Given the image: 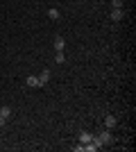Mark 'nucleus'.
Returning <instances> with one entry per match:
<instances>
[{"instance_id":"nucleus-1","label":"nucleus","mask_w":136,"mask_h":152,"mask_svg":"<svg viewBox=\"0 0 136 152\" xmlns=\"http://www.w3.org/2000/svg\"><path fill=\"white\" fill-rule=\"evenodd\" d=\"M48 82H50V70H43L39 75V86H45Z\"/></svg>"},{"instance_id":"nucleus-2","label":"nucleus","mask_w":136,"mask_h":152,"mask_svg":"<svg viewBox=\"0 0 136 152\" xmlns=\"http://www.w3.org/2000/svg\"><path fill=\"white\" fill-rule=\"evenodd\" d=\"M89 141H93V134H89V132L79 134V145H84V143H89Z\"/></svg>"},{"instance_id":"nucleus-3","label":"nucleus","mask_w":136,"mask_h":152,"mask_svg":"<svg viewBox=\"0 0 136 152\" xmlns=\"http://www.w3.org/2000/svg\"><path fill=\"white\" fill-rule=\"evenodd\" d=\"M97 141H100V143H111V134H109V129L100 134V136H97Z\"/></svg>"},{"instance_id":"nucleus-4","label":"nucleus","mask_w":136,"mask_h":152,"mask_svg":"<svg viewBox=\"0 0 136 152\" xmlns=\"http://www.w3.org/2000/svg\"><path fill=\"white\" fill-rule=\"evenodd\" d=\"M55 50H64V39H61V37H57V39H55Z\"/></svg>"},{"instance_id":"nucleus-5","label":"nucleus","mask_w":136,"mask_h":152,"mask_svg":"<svg viewBox=\"0 0 136 152\" xmlns=\"http://www.w3.org/2000/svg\"><path fill=\"white\" fill-rule=\"evenodd\" d=\"M111 18L113 20H123V9H113V12H111Z\"/></svg>"},{"instance_id":"nucleus-6","label":"nucleus","mask_w":136,"mask_h":152,"mask_svg":"<svg viewBox=\"0 0 136 152\" xmlns=\"http://www.w3.org/2000/svg\"><path fill=\"white\" fill-rule=\"evenodd\" d=\"M104 125H107V129H111V127L116 125V118H113V116H107V118H104Z\"/></svg>"},{"instance_id":"nucleus-7","label":"nucleus","mask_w":136,"mask_h":152,"mask_svg":"<svg viewBox=\"0 0 136 152\" xmlns=\"http://www.w3.org/2000/svg\"><path fill=\"white\" fill-rule=\"evenodd\" d=\"M55 61H57V64H64V61H66V55H64V50H59L57 55H55Z\"/></svg>"},{"instance_id":"nucleus-8","label":"nucleus","mask_w":136,"mask_h":152,"mask_svg":"<svg viewBox=\"0 0 136 152\" xmlns=\"http://www.w3.org/2000/svg\"><path fill=\"white\" fill-rule=\"evenodd\" d=\"M48 16H50L52 20H57V18H59V9H55V7H52L50 12H48Z\"/></svg>"},{"instance_id":"nucleus-9","label":"nucleus","mask_w":136,"mask_h":152,"mask_svg":"<svg viewBox=\"0 0 136 152\" xmlns=\"http://www.w3.org/2000/svg\"><path fill=\"white\" fill-rule=\"evenodd\" d=\"M27 86H39V77H27Z\"/></svg>"},{"instance_id":"nucleus-10","label":"nucleus","mask_w":136,"mask_h":152,"mask_svg":"<svg viewBox=\"0 0 136 152\" xmlns=\"http://www.w3.org/2000/svg\"><path fill=\"white\" fill-rule=\"evenodd\" d=\"M111 5H113V9H123V0H111Z\"/></svg>"}]
</instances>
